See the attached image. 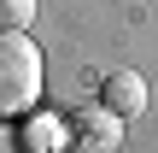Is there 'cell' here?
<instances>
[{
  "instance_id": "6da1fadb",
  "label": "cell",
  "mask_w": 158,
  "mask_h": 153,
  "mask_svg": "<svg viewBox=\"0 0 158 153\" xmlns=\"http://www.w3.org/2000/svg\"><path fill=\"white\" fill-rule=\"evenodd\" d=\"M41 47L29 35H0V118H18L41 100Z\"/></svg>"
},
{
  "instance_id": "7a4b0ae2",
  "label": "cell",
  "mask_w": 158,
  "mask_h": 153,
  "mask_svg": "<svg viewBox=\"0 0 158 153\" xmlns=\"http://www.w3.org/2000/svg\"><path fill=\"white\" fill-rule=\"evenodd\" d=\"M117 142H123L117 112H106V106H82V112L70 118V153H117Z\"/></svg>"
},
{
  "instance_id": "3957f363",
  "label": "cell",
  "mask_w": 158,
  "mask_h": 153,
  "mask_svg": "<svg viewBox=\"0 0 158 153\" xmlns=\"http://www.w3.org/2000/svg\"><path fill=\"white\" fill-rule=\"evenodd\" d=\"M100 106H106V112H141V106H147V83H141L135 71H111L106 88H100Z\"/></svg>"
},
{
  "instance_id": "277c9868",
  "label": "cell",
  "mask_w": 158,
  "mask_h": 153,
  "mask_svg": "<svg viewBox=\"0 0 158 153\" xmlns=\"http://www.w3.org/2000/svg\"><path fill=\"white\" fill-rule=\"evenodd\" d=\"M29 18H35V0H0V35H23Z\"/></svg>"
}]
</instances>
